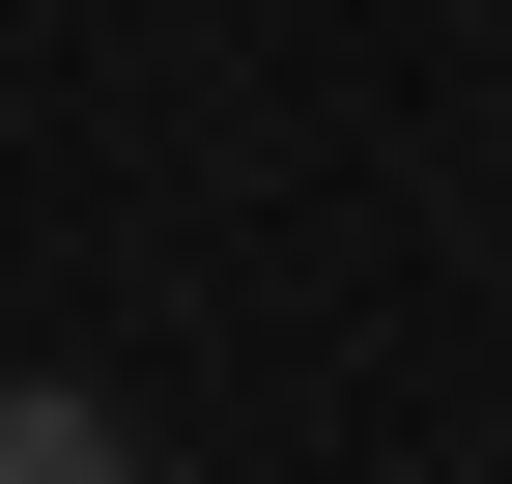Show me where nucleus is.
Here are the masks:
<instances>
[{
  "label": "nucleus",
  "mask_w": 512,
  "mask_h": 484,
  "mask_svg": "<svg viewBox=\"0 0 512 484\" xmlns=\"http://www.w3.org/2000/svg\"><path fill=\"white\" fill-rule=\"evenodd\" d=\"M0 484H143V428H114V399H57V371H0Z\"/></svg>",
  "instance_id": "nucleus-1"
}]
</instances>
